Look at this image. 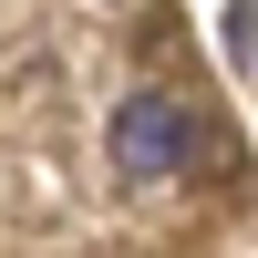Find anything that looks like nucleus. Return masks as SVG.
<instances>
[{
    "mask_svg": "<svg viewBox=\"0 0 258 258\" xmlns=\"http://www.w3.org/2000/svg\"><path fill=\"white\" fill-rule=\"evenodd\" d=\"M103 145H114L124 176H176V165L197 155V114H186L176 93H124L114 124H103Z\"/></svg>",
    "mask_w": 258,
    "mask_h": 258,
    "instance_id": "f257e3e1",
    "label": "nucleus"
}]
</instances>
